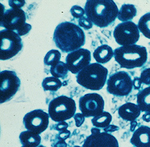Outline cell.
<instances>
[{
	"label": "cell",
	"instance_id": "d6a6232c",
	"mask_svg": "<svg viewBox=\"0 0 150 147\" xmlns=\"http://www.w3.org/2000/svg\"><path fill=\"white\" fill-rule=\"evenodd\" d=\"M142 83L141 81L140 78H138V77H134V79L133 81V86L134 87V90H139L141 87V84Z\"/></svg>",
	"mask_w": 150,
	"mask_h": 147
},
{
	"label": "cell",
	"instance_id": "9a60e30c",
	"mask_svg": "<svg viewBox=\"0 0 150 147\" xmlns=\"http://www.w3.org/2000/svg\"><path fill=\"white\" fill-rule=\"evenodd\" d=\"M130 142L135 147H150V127L141 126L133 133Z\"/></svg>",
	"mask_w": 150,
	"mask_h": 147
},
{
	"label": "cell",
	"instance_id": "ac0fdd59",
	"mask_svg": "<svg viewBox=\"0 0 150 147\" xmlns=\"http://www.w3.org/2000/svg\"><path fill=\"white\" fill-rule=\"evenodd\" d=\"M19 139L22 145L25 147H38L41 141L38 134L29 130L22 132L19 135Z\"/></svg>",
	"mask_w": 150,
	"mask_h": 147
},
{
	"label": "cell",
	"instance_id": "8d00e7d4",
	"mask_svg": "<svg viewBox=\"0 0 150 147\" xmlns=\"http://www.w3.org/2000/svg\"><path fill=\"white\" fill-rule=\"evenodd\" d=\"M137 123L135 121L131 122V123H130V131H133L134 128H135V127H137Z\"/></svg>",
	"mask_w": 150,
	"mask_h": 147
},
{
	"label": "cell",
	"instance_id": "ab89813d",
	"mask_svg": "<svg viewBox=\"0 0 150 147\" xmlns=\"http://www.w3.org/2000/svg\"><path fill=\"white\" fill-rule=\"evenodd\" d=\"M74 147H81V146H77V145H76V146H74Z\"/></svg>",
	"mask_w": 150,
	"mask_h": 147
},
{
	"label": "cell",
	"instance_id": "f546056e",
	"mask_svg": "<svg viewBox=\"0 0 150 147\" xmlns=\"http://www.w3.org/2000/svg\"><path fill=\"white\" fill-rule=\"evenodd\" d=\"M25 4V1H21V0H10V1H8V4L9 6L12 8H18V9H21Z\"/></svg>",
	"mask_w": 150,
	"mask_h": 147
},
{
	"label": "cell",
	"instance_id": "60d3db41",
	"mask_svg": "<svg viewBox=\"0 0 150 147\" xmlns=\"http://www.w3.org/2000/svg\"><path fill=\"white\" fill-rule=\"evenodd\" d=\"M22 147H25V146H22Z\"/></svg>",
	"mask_w": 150,
	"mask_h": 147
},
{
	"label": "cell",
	"instance_id": "d6986e66",
	"mask_svg": "<svg viewBox=\"0 0 150 147\" xmlns=\"http://www.w3.org/2000/svg\"><path fill=\"white\" fill-rule=\"evenodd\" d=\"M137 103L142 112H150V86L137 94Z\"/></svg>",
	"mask_w": 150,
	"mask_h": 147
},
{
	"label": "cell",
	"instance_id": "8992f818",
	"mask_svg": "<svg viewBox=\"0 0 150 147\" xmlns=\"http://www.w3.org/2000/svg\"><path fill=\"white\" fill-rule=\"evenodd\" d=\"M76 105L74 100L66 96L53 99L49 105V115L55 122H62L71 119L75 115Z\"/></svg>",
	"mask_w": 150,
	"mask_h": 147
},
{
	"label": "cell",
	"instance_id": "277c9868",
	"mask_svg": "<svg viewBox=\"0 0 150 147\" xmlns=\"http://www.w3.org/2000/svg\"><path fill=\"white\" fill-rule=\"evenodd\" d=\"M108 71L99 63H92L80 71L77 76V82L88 90L99 91L105 84Z\"/></svg>",
	"mask_w": 150,
	"mask_h": 147
},
{
	"label": "cell",
	"instance_id": "4fadbf2b",
	"mask_svg": "<svg viewBox=\"0 0 150 147\" xmlns=\"http://www.w3.org/2000/svg\"><path fill=\"white\" fill-rule=\"evenodd\" d=\"M91 53L88 50L80 48L69 53L66 57L67 67L73 74H77L90 64Z\"/></svg>",
	"mask_w": 150,
	"mask_h": 147
},
{
	"label": "cell",
	"instance_id": "8fae6325",
	"mask_svg": "<svg viewBox=\"0 0 150 147\" xmlns=\"http://www.w3.org/2000/svg\"><path fill=\"white\" fill-rule=\"evenodd\" d=\"M105 102L102 97L98 93H88L80 97L79 108L86 117L96 116L103 112Z\"/></svg>",
	"mask_w": 150,
	"mask_h": 147
},
{
	"label": "cell",
	"instance_id": "d4e9b609",
	"mask_svg": "<svg viewBox=\"0 0 150 147\" xmlns=\"http://www.w3.org/2000/svg\"><path fill=\"white\" fill-rule=\"evenodd\" d=\"M61 54L59 51L52 49L49 51L44 58V63L46 66H54L60 61Z\"/></svg>",
	"mask_w": 150,
	"mask_h": 147
},
{
	"label": "cell",
	"instance_id": "603a6c76",
	"mask_svg": "<svg viewBox=\"0 0 150 147\" xmlns=\"http://www.w3.org/2000/svg\"><path fill=\"white\" fill-rule=\"evenodd\" d=\"M68 70L67 64L62 61H59L56 64L51 66L50 69V73L53 77L62 79L67 76Z\"/></svg>",
	"mask_w": 150,
	"mask_h": 147
},
{
	"label": "cell",
	"instance_id": "d590c367",
	"mask_svg": "<svg viewBox=\"0 0 150 147\" xmlns=\"http://www.w3.org/2000/svg\"><path fill=\"white\" fill-rule=\"evenodd\" d=\"M142 118L145 122H150V112H146L145 113H144Z\"/></svg>",
	"mask_w": 150,
	"mask_h": 147
},
{
	"label": "cell",
	"instance_id": "5bb4252c",
	"mask_svg": "<svg viewBox=\"0 0 150 147\" xmlns=\"http://www.w3.org/2000/svg\"><path fill=\"white\" fill-rule=\"evenodd\" d=\"M82 147H119V145L115 136L104 131L88 136Z\"/></svg>",
	"mask_w": 150,
	"mask_h": 147
},
{
	"label": "cell",
	"instance_id": "30bf717a",
	"mask_svg": "<svg viewBox=\"0 0 150 147\" xmlns=\"http://www.w3.org/2000/svg\"><path fill=\"white\" fill-rule=\"evenodd\" d=\"M113 35L116 42L123 46L136 45L140 37L138 25L132 21L119 24Z\"/></svg>",
	"mask_w": 150,
	"mask_h": 147
},
{
	"label": "cell",
	"instance_id": "83f0119b",
	"mask_svg": "<svg viewBox=\"0 0 150 147\" xmlns=\"http://www.w3.org/2000/svg\"><path fill=\"white\" fill-rule=\"evenodd\" d=\"M141 81L142 83L145 85H150V68L143 70L140 76Z\"/></svg>",
	"mask_w": 150,
	"mask_h": 147
},
{
	"label": "cell",
	"instance_id": "9c48e42d",
	"mask_svg": "<svg viewBox=\"0 0 150 147\" xmlns=\"http://www.w3.org/2000/svg\"><path fill=\"white\" fill-rule=\"evenodd\" d=\"M21 80L14 71L3 70L0 73V103L8 101L18 92Z\"/></svg>",
	"mask_w": 150,
	"mask_h": 147
},
{
	"label": "cell",
	"instance_id": "e0dca14e",
	"mask_svg": "<svg viewBox=\"0 0 150 147\" xmlns=\"http://www.w3.org/2000/svg\"><path fill=\"white\" fill-rule=\"evenodd\" d=\"M93 55L98 63L105 64L111 60L114 53L111 47L107 45H102L95 49Z\"/></svg>",
	"mask_w": 150,
	"mask_h": 147
},
{
	"label": "cell",
	"instance_id": "74e56055",
	"mask_svg": "<svg viewBox=\"0 0 150 147\" xmlns=\"http://www.w3.org/2000/svg\"><path fill=\"white\" fill-rule=\"evenodd\" d=\"M91 132H92V134L97 133H99V132H100V129L98 128H92L91 129Z\"/></svg>",
	"mask_w": 150,
	"mask_h": 147
},
{
	"label": "cell",
	"instance_id": "4dcf8cb0",
	"mask_svg": "<svg viewBox=\"0 0 150 147\" xmlns=\"http://www.w3.org/2000/svg\"><path fill=\"white\" fill-rule=\"evenodd\" d=\"M68 127V123H66L65 121H62V122H60V123H57V124H56L54 128L56 130L61 132V131H65V130H67Z\"/></svg>",
	"mask_w": 150,
	"mask_h": 147
},
{
	"label": "cell",
	"instance_id": "4316f807",
	"mask_svg": "<svg viewBox=\"0 0 150 147\" xmlns=\"http://www.w3.org/2000/svg\"><path fill=\"white\" fill-rule=\"evenodd\" d=\"M79 25L80 27L83 28L86 30L91 29L93 27V23L90 21L88 18L85 16L82 17L79 20Z\"/></svg>",
	"mask_w": 150,
	"mask_h": 147
},
{
	"label": "cell",
	"instance_id": "e575fe53",
	"mask_svg": "<svg viewBox=\"0 0 150 147\" xmlns=\"http://www.w3.org/2000/svg\"><path fill=\"white\" fill-rule=\"evenodd\" d=\"M119 130V127L118 126H114V125H110L109 126H108L107 127L103 128V130L106 133H109V132H113L117 130Z\"/></svg>",
	"mask_w": 150,
	"mask_h": 147
},
{
	"label": "cell",
	"instance_id": "7a4b0ae2",
	"mask_svg": "<svg viewBox=\"0 0 150 147\" xmlns=\"http://www.w3.org/2000/svg\"><path fill=\"white\" fill-rule=\"evenodd\" d=\"M84 10L87 18L100 28H105L112 24L119 11L112 0H88Z\"/></svg>",
	"mask_w": 150,
	"mask_h": 147
},
{
	"label": "cell",
	"instance_id": "836d02e7",
	"mask_svg": "<svg viewBox=\"0 0 150 147\" xmlns=\"http://www.w3.org/2000/svg\"><path fill=\"white\" fill-rule=\"evenodd\" d=\"M53 147H67V143L64 140L57 139V141L53 145Z\"/></svg>",
	"mask_w": 150,
	"mask_h": 147
},
{
	"label": "cell",
	"instance_id": "7c38bea8",
	"mask_svg": "<svg viewBox=\"0 0 150 147\" xmlns=\"http://www.w3.org/2000/svg\"><path fill=\"white\" fill-rule=\"evenodd\" d=\"M49 116V113L43 110H34L25 115L23 124L28 130L40 135L48 127Z\"/></svg>",
	"mask_w": 150,
	"mask_h": 147
},
{
	"label": "cell",
	"instance_id": "5b68a950",
	"mask_svg": "<svg viewBox=\"0 0 150 147\" xmlns=\"http://www.w3.org/2000/svg\"><path fill=\"white\" fill-rule=\"evenodd\" d=\"M26 20L25 12L22 9L11 8L1 13L0 25L6 29L15 31L20 36H25L32 28Z\"/></svg>",
	"mask_w": 150,
	"mask_h": 147
},
{
	"label": "cell",
	"instance_id": "f35d334b",
	"mask_svg": "<svg viewBox=\"0 0 150 147\" xmlns=\"http://www.w3.org/2000/svg\"><path fill=\"white\" fill-rule=\"evenodd\" d=\"M38 147H46V146H43V145H39Z\"/></svg>",
	"mask_w": 150,
	"mask_h": 147
},
{
	"label": "cell",
	"instance_id": "ba28073f",
	"mask_svg": "<svg viewBox=\"0 0 150 147\" xmlns=\"http://www.w3.org/2000/svg\"><path fill=\"white\" fill-rule=\"evenodd\" d=\"M132 88L133 81L129 73L125 71L114 73L107 81V91L115 96H127L132 92Z\"/></svg>",
	"mask_w": 150,
	"mask_h": 147
},
{
	"label": "cell",
	"instance_id": "6da1fadb",
	"mask_svg": "<svg viewBox=\"0 0 150 147\" xmlns=\"http://www.w3.org/2000/svg\"><path fill=\"white\" fill-rule=\"evenodd\" d=\"M53 40L56 46L64 52H71L80 49L86 41L83 29L69 22L59 24L56 28Z\"/></svg>",
	"mask_w": 150,
	"mask_h": 147
},
{
	"label": "cell",
	"instance_id": "cb8c5ba5",
	"mask_svg": "<svg viewBox=\"0 0 150 147\" xmlns=\"http://www.w3.org/2000/svg\"><path fill=\"white\" fill-rule=\"evenodd\" d=\"M138 27L145 37L150 39V12L145 14L140 18Z\"/></svg>",
	"mask_w": 150,
	"mask_h": 147
},
{
	"label": "cell",
	"instance_id": "7402d4cb",
	"mask_svg": "<svg viewBox=\"0 0 150 147\" xmlns=\"http://www.w3.org/2000/svg\"><path fill=\"white\" fill-rule=\"evenodd\" d=\"M62 85V83L58 78L51 76L45 78L42 82V86L44 91H56Z\"/></svg>",
	"mask_w": 150,
	"mask_h": 147
},
{
	"label": "cell",
	"instance_id": "f1b7e54d",
	"mask_svg": "<svg viewBox=\"0 0 150 147\" xmlns=\"http://www.w3.org/2000/svg\"><path fill=\"white\" fill-rule=\"evenodd\" d=\"M74 120L76 121V125L77 127H80L85 120V116L83 115V113H77L75 114L74 116Z\"/></svg>",
	"mask_w": 150,
	"mask_h": 147
},
{
	"label": "cell",
	"instance_id": "1f68e13d",
	"mask_svg": "<svg viewBox=\"0 0 150 147\" xmlns=\"http://www.w3.org/2000/svg\"><path fill=\"white\" fill-rule=\"evenodd\" d=\"M70 135H71V131L68 130H66L65 131L59 132L58 135H57V139H61V140L65 141L66 139H67L68 138H69Z\"/></svg>",
	"mask_w": 150,
	"mask_h": 147
},
{
	"label": "cell",
	"instance_id": "484cf974",
	"mask_svg": "<svg viewBox=\"0 0 150 147\" xmlns=\"http://www.w3.org/2000/svg\"><path fill=\"white\" fill-rule=\"evenodd\" d=\"M70 11L74 18L79 19L83 17L85 14V10L81 7L77 5L72 6Z\"/></svg>",
	"mask_w": 150,
	"mask_h": 147
},
{
	"label": "cell",
	"instance_id": "3957f363",
	"mask_svg": "<svg viewBox=\"0 0 150 147\" xmlns=\"http://www.w3.org/2000/svg\"><path fill=\"white\" fill-rule=\"evenodd\" d=\"M114 53L115 60L121 68L141 67L147 60L146 48L138 45L119 47L114 50Z\"/></svg>",
	"mask_w": 150,
	"mask_h": 147
},
{
	"label": "cell",
	"instance_id": "2e32d148",
	"mask_svg": "<svg viewBox=\"0 0 150 147\" xmlns=\"http://www.w3.org/2000/svg\"><path fill=\"white\" fill-rule=\"evenodd\" d=\"M118 112L123 120L132 122L139 117L141 111L138 105L128 102L120 107Z\"/></svg>",
	"mask_w": 150,
	"mask_h": 147
},
{
	"label": "cell",
	"instance_id": "ffe728a7",
	"mask_svg": "<svg viewBox=\"0 0 150 147\" xmlns=\"http://www.w3.org/2000/svg\"><path fill=\"white\" fill-rule=\"evenodd\" d=\"M137 10L133 4H123L118 14V19L123 22L130 21L137 16Z\"/></svg>",
	"mask_w": 150,
	"mask_h": 147
},
{
	"label": "cell",
	"instance_id": "44dd1931",
	"mask_svg": "<svg viewBox=\"0 0 150 147\" xmlns=\"http://www.w3.org/2000/svg\"><path fill=\"white\" fill-rule=\"evenodd\" d=\"M112 121V116L108 112H103L100 115L93 117L92 123L93 126L103 129L110 126Z\"/></svg>",
	"mask_w": 150,
	"mask_h": 147
},
{
	"label": "cell",
	"instance_id": "52a82bcc",
	"mask_svg": "<svg viewBox=\"0 0 150 147\" xmlns=\"http://www.w3.org/2000/svg\"><path fill=\"white\" fill-rule=\"evenodd\" d=\"M0 60L5 61L16 56L22 49L21 36L14 31L3 29L0 31Z\"/></svg>",
	"mask_w": 150,
	"mask_h": 147
}]
</instances>
